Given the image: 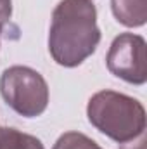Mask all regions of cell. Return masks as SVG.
Here are the masks:
<instances>
[{
    "label": "cell",
    "mask_w": 147,
    "mask_h": 149,
    "mask_svg": "<svg viewBox=\"0 0 147 149\" xmlns=\"http://www.w3.org/2000/svg\"><path fill=\"white\" fill-rule=\"evenodd\" d=\"M12 16V2L10 0H0V28H3Z\"/></svg>",
    "instance_id": "obj_8"
},
{
    "label": "cell",
    "mask_w": 147,
    "mask_h": 149,
    "mask_svg": "<svg viewBox=\"0 0 147 149\" xmlns=\"http://www.w3.org/2000/svg\"><path fill=\"white\" fill-rule=\"evenodd\" d=\"M0 149H45L35 135L16 128H0Z\"/></svg>",
    "instance_id": "obj_6"
},
{
    "label": "cell",
    "mask_w": 147,
    "mask_h": 149,
    "mask_svg": "<svg viewBox=\"0 0 147 149\" xmlns=\"http://www.w3.org/2000/svg\"><path fill=\"white\" fill-rule=\"evenodd\" d=\"M0 31H2V28H0Z\"/></svg>",
    "instance_id": "obj_10"
},
{
    "label": "cell",
    "mask_w": 147,
    "mask_h": 149,
    "mask_svg": "<svg viewBox=\"0 0 147 149\" xmlns=\"http://www.w3.org/2000/svg\"><path fill=\"white\" fill-rule=\"evenodd\" d=\"M107 70L114 76L133 83L142 85L147 80V52L146 40L140 35L121 33L112 40L106 57Z\"/></svg>",
    "instance_id": "obj_4"
},
{
    "label": "cell",
    "mask_w": 147,
    "mask_h": 149,
    "mask_svg": "<svg viewBox=\"0 0 147 149\" xmlns=\"http://www.w3.org/2000/svg\"><path fill=\"white\" fill-rule=\"evenodd\" d=\"M87 114L90 123L109 139L125 144L146 132L144 106L125 94L101 90L88 101Z\"/></svg>",
    "instance_id": "obj_2"
},
{
    "label": "cell",
    "mask_w": 147,
    "mask_h": 149,
    "mask_svg": "<svg viewBox=\"0 0 147 149\" xmlns=\"http://www.w3.org/2000/svg\"><path fill=\"white\" fill-rule=\"evenodd\" d=\"M52 149H102L95 141L80 132H66L62 134Z\"/></svg>",
    "instance_id": "obj_7"
},
{
    "label": "cell",
    "mask_w": 147,
    "mask_h": 149,
    "mask_svg": "<svg viewBox=\"0 0 147 149\" xmlns=\"http://www.w3.org/2000/svg\"><path fill=\"white\" fill-rule=\"evenodd\" d=\"M101 42L97 9L90 0H62L52 14L49 52L64 68L80 66Z\"/></svg>",
    "instance_id": "obj_1"
},
{
    "label": "cell",
    "mask_w": 147,
    "mask_h": 149,
    "mask_svg": "<svg viewBox=\"0 0 147 149\" xmlns=\"http://www.w3.org/2000/svg\"><path fill=\"white\" fill-rule=\"evenodd\" d=\"M111 9L118 23L128 28H139L146 24L147 0H111Z\"/></svg>",
    "instance_id": "obj_5"
},
{
    "label": "cell",
    "mask_w": 147,
    "mask_h": 149,
    "mask_svg": "<svg viewBox=\"0 0 147 149\" xmlns=\"http://www.w3.org/2000/svg\"><path fill=\"white\" fill-rule=\"evenodd\" d=\"M0 94L10 109L37 118L49 106V85L42 74L28 66H10L0 76Z\"/></svg>",
    "instance_id": "obj_3"
},
{
    "label": "cell",
    "mask_w": 147,
    "mask_h": 149,
    "mask_svg": "<svg viewBox=\"0 0 147 149\" xmlns=\"http://www.w3.org/2000/svg\"><path fill=\"white\" fill-rule=\"evenodd\" d=\"M119 149H146V132L137 135L133 141H128V142L121 144Z\"/></svg>",
    "instance_id": "obj_9"
}]
</instances>
